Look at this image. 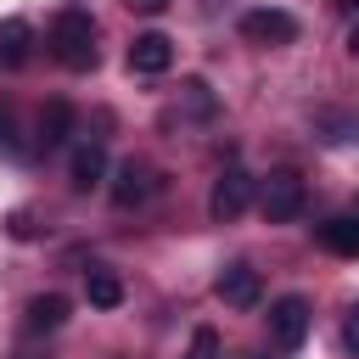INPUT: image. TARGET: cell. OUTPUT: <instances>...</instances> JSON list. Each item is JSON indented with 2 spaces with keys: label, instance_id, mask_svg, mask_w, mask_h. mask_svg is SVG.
<instances>
[{
  "label": "cell",
  "instance_id": "1",
  "mask_svg": "<svg viewBox=\"0 0 359 359\" xmlns=\"http://www.w3.org/2000/svg\"><path fill=\"white\" fill-rule=\"evenodd\" d=\"M50 56L62 67H73V73L95 67V22H90V11H79V6L56 11V22H50Z\"/></svg>",
  "mask_w": 359,
  "mask_h": 359
},
{
  "label": "cell",
  "instance_id": "2",
  "mask_svg": "<svg viewBox=\"0 0 359 359\" xmlns=\"http://www.w3.org/2000/svg\"><path fill=\"white\" fill-rule=\"evenodd\" d=\"M303 202H309V185H303L292 168H280V174H269V180L258 185V208H264V219H269V224L297 219V213H303Z\"/></svg>",
  "mask_w": 359,
  "mask_h": 359
},
{
  "label": "cell",
  "instance_id": "3",
  "mask_svg": "<svg viewBox=\"0 0 359 359\" xmlns=\"http://www.w3.org/2000/svg\"><path fill=\"white\" fill-rule=\"evenodd\" d=\"M252 174L247 168H224L219 180H213V196H208V213L219 219V224H230V219H241L247 208H252Z\"/></svg>",
  "mask_w": 359,
  "mask_h": 359
},
{
  "label": "cell",
  "instance_id": "4",
  "mask_svg": "<svg viewBox=\"0 0 359 359\" xmlns=\"http://www.w3.org/2000/svg\"><path fill=\"white\" fill-rule=\"evenodd\" d=\"M241 34H247L252 45H292V39H297V17L280 11V6H258V11L241 17Z\"/></svg>",
  "mask_w": 359,
  "mask_h": 359
},
{
  "label": "cell",
  "instance_id": "5",
  "mask_svg": "<svg viewBox=\"0 0 359 359\" xmlns=\"http://www.w3.org/2000/svg\"><path fill=\"white\" fill-rule=\"evenodd\" d=\"M213 292H219V303H230V309H258L264 280H258V269H252V264H224V269H219V280H213Z\"/></svg>",
  "mask_w": 359,
  "mask_h": 359
},
{
  "label": "cell",
  "instance_id": "6",
  "mask_svg": "<svg viewBox=\"0 0 359 359\" xmlns=\"http://www.w3.org/2000/svg\"><path fill=\"white\" fill-rule=\"evenodd\" d=\"M269 337H275V348H297L309 337V303L297 292L280 297V303H269Z\"/></svg>",
  "mask_w": 359,
  "mask_h": 359
},
{
  "label": "cell",
  "instance_id": "7",
  "mask_svg": "<svg viewBox=\"0 0 359 359\" xmlns=\"http://www.w3.org/2000/svg\"><path fill=\"white\" fill-rule=\"evenodd\" d=\"M168 67H174V39H168V34H135V45H129V73L157 79V73H168Z\"/></svg>",
  "mask_w": 359,
  "mask_h": 359
},
{
  "label": "cell",
  "instance_id": "8",
  "mask_svg": "<svg viewBox=\"0 0 359 359\" xmlns=\"http://www.w3.org/2000/svg\"><path fill=\"white\" fill-rule=\"evenodd\" d=\"M314 241L337 258H359V213H337V219L314 224Z\"/></svg>",
  "mask_w": 359,
  "mask_h": 359
},
{
  "label": "cell",
  "instance_id": "9",
  "mask_svg": "<svg viewBox=\"0 0 359 359\" xmlns=\"http://www.w3.org/2000/svg\"><path fill=\"white\" fill-rule=\"evenodd\" d=\"M151 191H157V174H151L146 163H135V157H129V163L118 168V180H112V202H118V208H135V202H146Z\"/></svg>",
  "mask_w": 359,
  "mask_h": 359
},
{
  "label": "cell",
  "instance_id": "10",
  "mask_svg": "<svg viewBox=\"0 0 359 359\" xmlns=\"http://www.w3.org/2000/svg\"><path fill=\"white\" fill-rule=\"evenodd\" d=\"M28 50H34V28L22 17H6L0 22V67H22Z\"/></svg>",
  "mask_w": 359,
  "mask_h": 359
},
{
  "label": "cell",
  "instance_id": "11",
  "mask_svg": "<svg viewBox=\"0 0 359 359\" xmlns=\"http://www.w3.org/2000/svg\"><path fill=\"white\" fill-rule=\"evenodd\" d=\"M67 135H73V107L67 101H45L39 107V146L50 151V146H67Z\"/></svg>",
  "mask_w": 359,
  "mask_h": 359
},
{
  "label": "cell",
  "instance_id": "12",
  "mask_svg": "<svg viewBox=\"0 0 359 359\" xmlns=\"http://www.w3.org/2000/svg\"><path fill=\"white\" fill-rule=\"evenodd\" d=\"M101 174H107V151H101V140H84V146L73 151V185L90 191V185H101Z\"/></svg>",
  "mask_w": 359,
  "mask_h": 359
},
{
  "label": "cell",
  "instance_id": "13",
  "mask_svg": "<svg viewBox=\"0 0 359 359\" xmlns=\"http://www.w3.org/2000/svg\"><path fill=\"white\" fill-rule=\"evenodd\" d=\"M62 320H67V297L62 292H39L28 303V331H56Z\"/></svg>",
  "mask_w": 359,
  "mask_h": 359
},
{
  "label": "cell",
  "instance_id": "14",
  "mask_svg": "<svg viewBox=\"0 0 359 359\" xmlns=\"http://www.w3.org/2000/svg\"><path fill=\"white\" fill-rule=\"evenodd\" d=\"M84 292H90V309H118L123 303V280L112 269H90L84 275Z\"/></svg>",
  "mask_w": 359,
  "mask_h": 359
},
{
  "label": "cell",
  "instance_id": "15",
  "mask_svg": "<svg viewBox=\"0 0 359 359\" xmlns=\"http://www.w3.org/2000/svg\"><path fill=\"white\" fill-rule=\"evenodd\" d=\"M185 359H219V331L213 325H196L191 331V353Z\"/></svg>",
  "mask_w": 359,
  "mask_h": 359
},
{
  "label": "cell",
  "instance_id": "16",
  "mask_svg": "<svg viewBox=\"0 0 359 359\" xmlns=\"http://www.w3.org/2000/svg\"><path fill=\"white\" fill-rule=\"evenodd\" d=\"M185 101H191V112H202V118L213 112V95H208V84H202V79H191V84H185Z\"/></svg>",
  "mask_w": 359,
  "mask_h": 359
},
{
  "label": "cell",
  "instance_id": "17",
  "mask_svg": "<svg viewBox=\"0 0 359 359\" xmlns=\"http://www.w3.org/2000/svg\"><path fill=\"white\" fill-rule=\"evenodd\" d=\"M342 348L359 359V309H348V320H342Z\"/></svg>",
  "mask_w": 359,
  "mask_h": 359
},
{
  "label": "cell",
  "instance_id": "18",
  "mask_svg": "<svg viewBox=\"0 0 359 359\" xmlns=\"http://www.w3.org/2000/svg\"><path fill=\"white\" fill-rule=\"evenodd\" d=\"M123 6H129V11H146V17H157L168 0H123Z\"/></svg>",
  "mask_w": 359,
  "mask_h": 359
},
{
  "label": "cell",
  "instance_id": "19",
  "mask_svg": "<svg viewBox=\"0 0 359 359\" xmlns=\"http://www.w3.org/2000/svg\"><path fill=\"white\" fill-rule=\"evenodd\" d=\"M0 151H17L11 146V118H0Z\"/></svg>",
  "mask_w": 359,
  "mask_h": 359
},
{
  "label": "cell",
  "instance_id": "20",
  "mask_svg": "<svg viewBox=\"0 0 359 359\" xmlns=\"http://www.w3.org/2000/svg\"><path fill=\"white\" fill-rule=\"evenodd\" d=\"M348 50H353V56H359V28H353V34H348Z\"/></svg>",
  "mask_w": 359,
  "mask_h": 359
},
{
  "label": "cell",
  "instance_id": "21",
  "mask_svg": "<svg viewBox=\"0 0 359 359\" xmlns=\"http://www.w3.org/2000/svg\"><path fill=\"white\" fill-rule=\"evenodd\" d=\"M337 6H348V11H359V0H337Z\"/></svg>",
  "mask_w": 359,
  "mask_h": 359
},
{
  "label": "cell",
  "instance_id": "22",
  "mask_svg": "<svg viewBox=\"0 0 359 359\" xmlns=\"http://www.w3.org/2000/svg\"><path fill=\"white\" fill-rule=\"evenodd\" d=\"M241 359H258V353H241Z\"/></svg>",
  "mask_w": 359,
  "mask_h": 359
}]
</instances>
